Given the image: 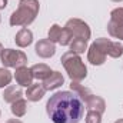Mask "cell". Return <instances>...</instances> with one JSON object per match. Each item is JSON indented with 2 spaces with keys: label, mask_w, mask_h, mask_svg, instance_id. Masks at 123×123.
<instances>
[{
  "label": "cell",
  "mask_w": 123,
  "mask_h": 123,
  "mask_svg": "<svg viewBox=\"0 0 123 123\" xmlns=\"http://www.w3.org/2000/svg\"><path fill=\"white\" fill-rule=\"evenodd\" d=\"M85 109L83 100L70 90L56 92L46 103V113L53 123H79Z\"/></svg>",
  "instance_id": "6da1fadb"
},
{
  "label": "cell",
  "mask_w": 123,
  "mask_h": 123,
  "mask_svg": "<svg viewBox=\"0 0 123 123\" xmlns=\"http://www.w3.org/2000/svg\"><path fill=\"white\" fill-rule=\"evenodd\" d=\"M40 10L39 0H20L17 10H14L10 16V26H22L27 27L36 20Z\"/></svg>",
  "instance_id": "7a4b0ae2"
},
{
  "label": "cell",
  "mask_w": 123,
  "mask_h": 123,
  "mask_svg": "<svg viewBox=\"0 0 123 123\" xmlns=\"http://www.w3.org/2000/svg\"><path fill=\"white\" fill-rule=\"evenodd\" d=\"M60 62L72 82H82L86 79L87 67L80 59V55H76L73 52H66L62 56Z\"/></svg>",
  "instance_id": "3957f363"
},
{
  "label": "cell",
  "mask_w": 123,
  "mask_h": 123,
  "mask_svg": "<svg viewBox=\"0 0 123 123\" xmlns=\"http://www.w3.org/2000/svg\"><path fill=\"white\" fill-rule=\"evenodd\" d=\"M0 62L1 64L9 69V67H13V69H17L20 66H26L27 63V56L25 52L22 50H14V49H3L1 55H0Z\"/></svg>",
  "instance_id": "277c9868"
},
{
  "label": "cell",
  "mask_w": 123,
  "mask_h": 123,
  "mask_svg": "<svg viewBox=\"0 0 123 123\" xmlns=\"http://www.w3.org/2000/svg\"><path fill=\"white\" fill-rule=\"evenodd\" d=\"M64 29L70 31L73 39H83V40H89L92 36V30L89 27V25L86 22H83L82 19H70L66 22Z\"/></svg>",
  "instance_id": "5b68a950"
},
{
  "label": "cell",
  "mask_w": 123,
  "mask_h": 123,
  "mask_svg": "<svg viewBox=\"0 0 123 123\" xmlns=\"http://www.w3.org/2000/svg\"><path fill=\"white\" fill-rule=\"evenodd\" d=\"M106 56H110L113 59H119L123 55V44L119 42H112L106 37H99L93 42Z\"/></svg>",
  "instance_id": "8992f818"
},
{
  "label": "cell",
  "mask_w": 123,
  "mask_h": 123,
  "mask_svg": "<svg viewBox=\"0 0 123 123\" xmlns=\"http://www.w3.org/2000/svg\"><path fill=\"white\" fill-rule=\"evenodd\" d=\"M34 50H36V55L42 59H49L52 56H55L56 53V44L49 40V39H42L36 43L34 46Z\"/></svg>",
  "instance_id": "52a82bcc"
},
{
  "label": "cell",
  "mask_w": 123,
  "mask_h": 123,
  "mask_svg": "<svg viewBox=\"0 0 123 123\" xmlns=\"http://www.w3.org/2000/svg\"><path fill=\"white\" fill-rule=\"evenodd\" d=\"M14 79H16V83L22 87H29L31 83H33V73H31L30 67L27 66H20L16 69L14 72Z\"/></svg>",
  "instance_id": "ba28073f"
},
{
  "label": "cell",
  "mask_w": 123,
  "mask_h": 123,
  "mask_svg": "<svg viewBox=\"0 0 123 123\" xmlns=\"http://www.w3.org/2000/svg\"><path fill=\"white\" fill-rule=\"evenodd\" d=\"M106 57L107 56L94 43H92L90 47L87 49V60L90 62V64H93V66H102L106 62Z\"/></svg>",
  "instance_id": "9c48e42d"
},
{
  "label": "cell",
  "mask_w": 123,
  "mask_h": 123,
  "mask_svg": "<svg viewBox=\"0 0 123 123\" xmlns=\"http://www.w3.org/2000/svg\"><path fill=\"white\" fill-rule=\"evenodd\" d=\"M85 106H86L87 110H96V112H99L102 115L106 110V102H105V99L100 97V96H96L93 93L87 97V100L85 102Z\"/></svg>",
  "instance_id": "30bf717a"
},
{
  "label": "cell",
  "mask_w": 123,
  "mask_h": 123,
  "mask_svg": "<svg viewBox=\"0 0 123 123\" xmlns=\"http://www.w3.org/2000/svg\"><path fill=\"white\" fill-rule=\"evenodd\" d=\"M14 42L19 47H27L33 43V31L27 27H22L20 30L16 33Z\"/></svg>",
  "instance_id": "8fae6325"
},
{
  "label": "cell",
  "mask_w": 123,
  "mask_h": 123,
  "mask_svg": "<svg viewBox=\"0 0 123 123\" xmlns=\"http://www.w3.org/2000/svg\"><path fill=\"white\" fill-rule=\"evenodd\" d=\"M63 83H64V77H63V74L60 72H52V74L46 80H43L42 85L46 90H56Z\"/></svg>",
  "instance_id": "7c38bea8"
},
{
  "label": "cell",
  "mask_w": 123,
  "mask_h": 123,
  "mask_svg": "<svg viewBox=\"0 0 123 123\" xmlns=\"http://www.w3.org/2000/svg\"><path fill=\"white\" fill-rule=\"evenodd\" d=\"M44 93H46V89L43 87V85H40V83H31L30 86L27 87V90H26V97L30 102H39V100L43 99Z\"/></svg>",
  "instance_id": "4fadbf2b"
},
{
  "label": "cell",
  "mask_w": 123,
  "mask_h": 123,
  "mask_svg": "<svg viewBox=\"0 0 123 123\" xmlns=\"http://www.w3.org/2000/svg\"><path fill=\"white\" fill-rule=\"evenodd\" d=\"M22 96H23V92H22V89L19 87V86H14V85H9L6 89H4V92H3V100L6 102V103H14L16 100H19V99H22Z\"/></svg>",
  "instance_id": "5bb4252c"
},
{
  "label": "cell",
  "mask_w": 123,
  "mask_h": 123,
  "mask_svg": "<svg viewBox=\"0 0 123 123\" xmlns=\"http://www.w3.org/2000/svg\"><path fill=\"white\" fill-rule=\"evenodd\" d=\"M31 73H33V77L37 79V80H46L50 74H52V69L44 64V63H37V64H33L30 67Z\"/></svg>",
  "instance_id": "9a60e30c"
},
{
  "label": "cell",
  "mask_w": 123,
  "mask_h": 123,
  "mask_svg": "<svg viewBox=\"0 0 123 123\" xmlns=\"http://www.w3.org/2000/svg\"><path fill=\"white\" fill-rule=\"evenodd\" d=\"M10 110H12L13 116H16V117H23V116L26 115V112H27V102L22 97V99L16 100L14 103H12Z\"/></svg>",
  "instance_id": "2e32d148"
},
{
  "label": "cell",
  "mask_w": 123,
  "mask_h": 123,
  "mask_svg": "<svg viewBox=\"0 0 123 123\" xmlns=\"http://www.w3.org/2000/svg\"><path fill=\"white\" fill-rule=\"evenodd\" d=\"M70 89H72V92H74L82 100H83V103L87 100V97L92 94L90 92V89H87V87H85V86H82L80 85V82H72L70 83Z\"/></svg>",
  "instance_id": "e0dca14e"
},
{
  "label": "cell",
  "mask_w": 123,
  "mask_h": 123,
  "mask_svg": "<svg viewBox=\"0 0 123 123\" xmlns=\"http://www.w3.org/2000/svg\"><path fill=\"white\" fill-rule=\"evenodd\" d=\"M107 31H109V34H110L112 37L119 39V40H123V23L110 20V22L107 23Z\"/></svg>",
  "instance_id": "ac0fdd59"
},
{
  "label": "cell",
  "mask_w": 123,
  "mask_h": 123,
  "mask_svg": "<svg viewBox=\"0 0 123 123\" xmlns=\"http://www.w3.org/2000/svg\"><path fill=\"white\" fill-rule=\"evenodd\" d=\"M69 47H70V52L76 55H82L85 53V50H87V42L83 39H72Z\"/></svg>",
  "instance_id": "d6986e66"
},
{
  "label": "cell",
  "mask_w": 123,
  "mask_h": 123,
  "mask_svg": "<svg viewBox=\"0 0 123 123\" xmlns=\"http://www.w3.org/2000/svg\"><path fill=\"white\" fill-rule=\"evenodd\" d=\"M12 79H13L12 73L6 67H0V89H6L10 85Z\"/></svg>",
  "instance_id": "ffe728a7"
},
{
  "label": "cell",
  "mask_w": 123,
  "mask_h": 123,
  "mask_svg": "<svg viewBox=\"0 0 123 123\" xmlns=\"http://www.w3.org/2000/svg\"><path fill=\"white\" fill-rule=\"evenodd\" d=\"M62 30H63V27H60L59 25H53L47 31V39L52 40L53 43H59L60 36H62Z\"/></svg>",
  "instance_id": "44dd1931"
},
{
  "label": "cell",
  "mask_w": 123,
  "mask_h": 123,
  "mask_svg": "<svg viewBox=\"0 0 123 123\" xmlns=\"http://www.w3.org/2000/svg\"><path fill=\"white\" fill-rule=\"evenodd\" d=\"M86 123H102V113L96 110H87L86 113Z\"/></svg>",
  "instance_id": "7402d4cb"
},
{
  "label": "cell",
  "mask_w": 123,
  "mask_h": 123,
  "mask_svg": "<svg viewBox=\"0 0 123 123\" xmlns=\"http://www.w3.org/2000/svg\"><path fill=\"white\" fill-rule=\"evenodd\" d=\"M110 20L123 23V7H116L110 12Z\"/></svg>",
  "instance_id": "603a6c76"
},
{
  "label": "cell",
  "mask_w": 123,
  "mask_h": 123,
  "mask_svg": "<svg viewBox=\"0 0 123 123\" xmlns=\"http://www.w3.org/2000/svg\"><path fill=\"white\" fill-rule=\"evenodd\" d=\"M72 34H70V31L67 30V29H64L63 27V30H62V36H60V40H59V44L62 46H69L70 44V42H72Z\"/></svg>",
  "instance_id": "cb8c5ba5"
},
{
  "label": "cell",
  "mask_w": 123,
  "mask_h": 123,
  "mask_svg": "<svg viewBox=\"0 0 123 123\" xmlns=\"http://www.w3.org/2000/svg\"><path fill=\"white\" fill-rule=\"evenodd\" d=\"M6 6H7V0H0V10L6 9Z\"/></svg>",
  "instance_id": "d4e9b609"
},
{
  "label": "cell",
  "mask_w": 123,
  "mask_h": 123,
  "mask_svg": "<svg viewBox=\"0 0 123 123\" xmlns=\"http://www.w3.org/2000/svg\"><path fill=\"white\" fill-rule=\"evenodd\" d=\"M7 123H23V122L19 120V119H10V120H7Z\"/></svg>",
  "instance_id": "484cf974"
},
{
  "label": "cell",
  "mask_w": 123,
  "mask_h": 123,
  "mask_svg": "<svg viewBox=\"0 0 123 123\" xmlns=\"http://www.w3.org/2000/svg\"><path fill=\"white\" fill-rule=\"evenodd\" d=\"M3 49H4V47H3V44L0 43V55H1V52H3Z\"/></svg>",
  "instance_id": "4316f807"
},
{
  "label": "cell",
  "mask_w": 123,
  "mask_h": 123,
  "mask_svg": "<svg viewBox=\"0 0 123 123\" xmlns=\"http://www.w3.org/2000/svg\"><path fill=\"white\" fill-rule=\"evenodd\" d=\"M115 123H123V119H119V120H116Z\"/></svg>",
  "instance_id": "83f0119b"
},
{
  "label": "cell",
  "mask_w": 123,
  "mask_h": 123,
  "mask_svg": "<svg viewBox=\"0 0 123 123\" xmlns=\"http://www.w3.org/2000/svg\"><path fill=\"white\" fill-rule=\"evenodd\" d=\"M112 1H115V3H120V1H123V0H112Z\"/></svg>",
  "instance_id": "f1b7e54d"
},
{
  "label": "cell",
  "mask_w": 123,
  "mask_h": 123,
  "mask_svg": "<svg viewBox=\"0 0 123 123\" xmlns=\"http://www.w3.org/2000/svg\"><path fill=\"white\" fill-rule=\"evenodd\" d=\"M0 116H1V110H0Z\"/></svg>",
  "instance_id": "f546056e"
},
{
  "label": "cell",
  "mask_w": 123,
  "mask_h": 123,
  "mask_svg": "<svg viewBox=\"0 0 123 123\" xmlns=\"http://www.w3.org/2000/svg\"><path fill=\"white\" fill-rule=\"evenodd\" d=\"M0 22H1V17H0Z\"/></svg>",
  "instance_id": "4dcf8cb0"
}]
</instances>
